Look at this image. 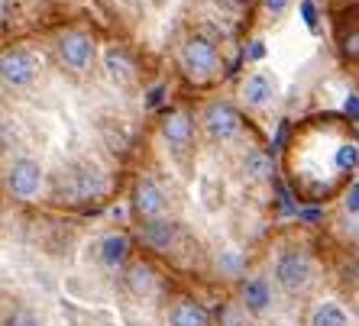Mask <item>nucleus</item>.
Segmentation results:
<instances>
[{"mask_svg":"<svg viewBox=\"0 0 359 326\" xmlns=\"http://www.w3.org/2000/svg\"><path fill=\"white\" fill-rule=\"evenodd\" d=\"M276 281L282 291L298 294L311 285V259L301 249H288L276 259Z\"/></svg>","mask_w":359,"mask_h":326,"instance_id":"obj_1","label":"nucleus"},{"mask_svg":"<svg viewBox=\"0 0 359 326\" xmlns=\"http://www.w3.org/2000/svg\"><path fill=\"white\" fill-rule=\"evenodd\" d=\"M7 187L13 197H36L42 187V165L36 159H17L13 165L7 168Z\"/></svg>","mask_w":359,"mask_h":326,"instance_id":"obj_2","label":"nucleus"},{"mask_svg":"<svg viewBox=\"0 0 359 326\" xmlns=\"http://www.w3.org/2000/svg\"><path fill=\"white\" fill-rule=\"evenodd\" d=\"M182 62H184V71L191 78H198V81H204V78H210L217 71V52H214V45H210L208 39H201V36L184 42Z\"/></svg>","mask_w":359,"mask_h":326,"instance_id":"obj_3","label":"nucleus"},{"mask_svg":"<svg viewBox=\"0 0 359 326\" xmlns=\"http://www.w3.org/2000/svg\"><path fill=\"white\" fill-rule=\"evenodd\" d=\"M59 187L65 191V197H75V201H88L94 194L104 191V178L94 165H78V168H68L62 175Z\"/></svg>","mask_w":359,"mask_h":326,"instance_id":"obj_4","label":"nucleus"},{"mask_svg":"<svg viewBox=\"0 0 359 326\" xmlns=\"http://www.w3.org/2000/svg\"><path fill=\"white\" fill-rule=\"evenodd\" d=\"M201 123H204L210 139H217V143H226V139H233V136L240 133V113H236L230 104H210V107L204 110Z\"/></svg>","mask_w":359,"mask_h":326,"instance_id":"obj_5","label":"nucleus"},{"mask_svg":"<svg viewBox=\"0 0 359 326\" xmlns=\"http://www.w3.org/2000/svg\"><path fill=\"white\" fill-rule=\"evenodd\" d=\"M0 75H4V84H7V87H26V84L36 78V62L20 49L4 52V59H0Z\"/></svg>","mask_w":359,"mask_h":326,"instance_id":"obj_6","label":"nucleus"},{"mask_svg":"<svg viewBox=\"0 0 359 326\" xmlns=\"http://www.w3.org/2000/svg\"><path fill=\"white\" fill-rule=\"evenodd\" d=\"M59 59L65 62L68 68L81 71V68H88L94 62V42L84 33H65L59 39Z\"/></svg>","mask_w":359,"mask_h":326,"instance_id":"obj_7","label":"nucleus"},{"mask_svg":"<svg viewBox=\"0 0 359 326\" xmlns=\"http://www.w3.org/2000/svg\"><path fill=\"white\" fill-rule=\"evenodd\" d=\"M133 207L140 217L146 220H159L162 210H165V194H162V187L152 178H142L140 184H136V194H133Z\"/></svg>","mask_w":359,"mask_h":326,"instance_id":"obj_8","label":"nucleus"},{"mask_svg":"<svg viewBox=\"0 0 359 326\" xmlns=\"http://www.w3.org/2000/svg\"><path fill=\"white\" fill-rule=\"evenodd\" d=\"M272 94H276V84H272L269 75H262V71H252L243 81V101L250 104V107H266L272 101Z\"/></svg>","mask_w":359,"mask_h":326,"instance_id":"obj_9","label":"nucleus"},{"mask_svg":"<svg viewBox=\"0 0 359 326\" xmlns=\"http://www.w3.org/2000/svg\"><path fill=\"white\" fill-rule=\"evenodd\" d=\"M104 65H107V75H110V81L117 84V87H130V84L136 81L133 62L126 59L120 49H110L107 55H104Z\"/></svg>","mask_w":359,"mask_h":326,"instance_id":"obj_10","label":"nucleus"},{"mask_svg":"<svg viewBox=\"0 0 359 326\" xmlns=\"http://www.w3.org/2000/svg\"><path fill=\"white\" fill-rule=\"evenodd\" d=\"M175 236H178V226L172 220H149V223L142 226V239L152 249H168V246L175 243Z\"/></svg>","mask_w":359,"mask_h":326,"instance_id":"obj_11","label":"nucleus"},{"mask_svg":"<svg viewBox=\"0 0 359 326\" xmlns=\"http://www.w3.org/2000/svg\"><path fill=\"white\" fill-rule=\"evenodd\" d=\"M269 304H272V291L262 278H252L243 285V307L250 310V313H266Z\"/></svg>","mask_w":359,"mask_h":326,"instance_id":"obj_12","label":"nucleus"},{"mask_svg":"<svg viewBox=\"0 0 359 326\" xmlns=\"http://www.w3.org/2000/svg\"><path fill=\"white\" fill-rule=\"evenodd\" d=\"M172 326H208L210 317L208 310L201 307L198 301H178L175 307H172Z\"/></svg>","mask_w":359,"mask_h":326,"instance_id":"obj_13","label":"nucleus"},{"mask_svg":"<svg viewBox=\"0 0 359 326\" xmlns=\"http://www.w3.org/2000/svg\"><path fill=\"white\" fill-rule=\"evenodd\" d=\"M162 136L168 139V146H178V149H182V146L191 139V120H188V113L175 110V113L165 120V126H162Z\"/></svg>","mask_w":359,"mask_h":326,"instance_id":"obj_14","label":"nucleus"},{"mask_svg":"<svg viewBox=\"0 0 359 326\" xmlns=\"http://www.w3.org/2000/svg\"><path fill=\"white\" fill-rule=\"evenodd\" d=\"M126 249H130V243H126V236H107L104 243H100V249H97V259H100V265L104 268H117L120 262L126 259Z\"/></svg>","mask_w":359,"mask_h":326,"instance_id":"obj_15","label":"nucleus"},{"mask_svg":"<svg viewBox=\"0 0 359 326\" xmlns=\"http://www.w3.org/2000/svg\"><path fill=\"white\" fill-rule=\"evenodd\" d=\"M126 288H130L136 297H146V294H152V288H156V271H152L149 265L136 262V265L126 271Z\"/></svg>","mask_w":359,"mask_h":326,"instance_id":"obj_16","label":"nucleus"},{"mask_svg":"<svg viewBox=\"0 0 359 326\" xmlns=\"http://www.w3.org/2000/svg\"><path fill=\"white\" fill-rule=\"evenodd\" d=\"M311 326H350V317H346V310L340 304L327 301L311 313Z\"/></svg>","mask_w":359,"mask_h":326,"instance_id":"obj_17","label":"nucleus"},{"mask_svg":"<svg viewBox=\"0 0 359 326\" xmlns=\"http://www.w3.org/2000/svg\"><path fill=\"white\" fill-rule=\"evenodd\" d=\"M243 171L252 178V181H266L272 175V159H269L266 152H250L246 162H243Z\"/></svg>","mask_w":359,"mask_h":326,"instance_id":"obj_18","label":"nucleus"},{"mask_svg":"<svg viewBox=\"0 0 359 326\" xmlns=\"http://www.w3.org/2000/svg\"><path fill=\"white\" fill-rule=\"evenodd\" d=\"M356 162H359V149H356V146H340V149H337V168H343V171H346V168H356Z\"/></svg>","mask_w":359,"mask_h":326,"instance_id":"obj_19","label":"nucleus"},{"mask_svg":"<svg viewBox=\"0 0 359 326\" xmlns=\"http://www.w3.org/2000/svg\"><path fill=\"white\" fill-rule=\"evenodd\" d=\"M301 17L308 23V29H318V7L311 0H301Z\"/></svg>","mask_w":359,"mask_h":326,"instance_id":"obj_20","label":"nucleus"},{"mask_svg":"<svg viewBox=\"0 0 359 326\" xmlns=\"http://www.w3.org/2000/svg\"><path fill=\"white\" fill-rule=\"evenodd\" d=\"M13 326H42L39 317H36L33 310H20L17 317H13Z\"/></svg>","mask_w":359,"mask_h":326,"instance_id":"obj_21","label":"nucleus"},{"mask_svg":"<svg viewBox=\"0 0 359 326\" xmlns=\"http://www.w3.org/2000/svg\"><path fill=\"white\" fill-rule=\"evenodd\" d=\"M343 207L350 210V213H359V181L353 184L350 191H346V201H343Z\"/></svg>","mask_w":359,"mask_h":326,"instance_id":"obj_22","label":"nucleus"},{"mask_svg":"<svg viewBox=\"0 0 359 326\" xmlns=\"http://www.w3.org/2000/svg\"><path fill=\"white\" fill-rule=\"evenodd\" d=\"M262 3H266V10L272 17H282L285 10H288V0H262Z\"/></svg>","mask_w":359,"mask_h":326,"instance_id":"obj_23","label":"nucleus"},{"mask_svg":"<svg viewBox=\"0 0 359 326\" xmlns=\"http://www.w3.org/2000/svg\"><path fill=\"white\" fill-rule=\"evenodd\" d=\"M346 55H353V59H359V33H353L350 39H346Z\"/></svg>","mask_w":359,"mask_h":326,"instance_id":"obj_24","label":"nucleus"},{"mask_svg":"<svg viewBox=\"0 0 359 326\" xmlns=\"http://www.w3.org/2000/svg\"><path fill=\"white\" fill-rule=\"evenodd\" d=\"M162 94H165V87H152V91H149V101H146V104H149V107H159Z\"/></svg>","mask_w":359,"mask_h":326,"instance_id":"obj_25","label":"nucleus"},{"mask_svg":"<svg viewBox=\"0 0 359 326\" xmlns=\"http://www.w3.org/2000/svg\"><path fill=\"white\" fill-rule=\"evenodd\" d=\"M226 326H243V320H240V310H226Z\"/></svg>","mask_w":359,"mask_h":326,"instance_id":"obj_26","label":"nucleus"},{"mask_svg":"<svg viewBox=\"0 0 359 326\" xmlns=\"http://www.w3.org/2000/svg\"><path fill=\"white\" fill-rule=\"evenodd\" d=\"M262 42H252V49H250V59H262Z\"/></svg>","mask_w":359,"mask_h":326,"instance_id":"obj_27","label":"nucleus"},{"mask_svg":"<svg viewBox=\"0 0 359 326\" xmlns=\"http://www.w3.org/2000/svg\"><path fill=\"white\" fill-rule=\"evenodd\" d=\"M353 281L359 285V259H356V265H353Z\"/></svg>","mask_w":359,"mask_h":326,"instance_id":"obj_28","label":"nucleus"}]
</instances>
